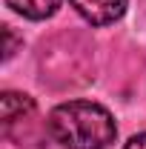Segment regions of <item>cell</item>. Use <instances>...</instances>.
Here are the masks:
<instances>
[{"mask_svg":"<svg viewBox=\"0 0 146 149\" xmlns=\"http://www.w3.org/2000/svg\"><path fill=\"white\" fill-rule=\"evenodd\" d=\"M123 149H146V132L135 135V138H129V143H126Z\"/></svg>","mask_w":146,"mask_h":149,"instance_id":"obj_5","label":"cell"},{"mask_svg":"<svg viewBox=\"0 0 146 149\" xmlns=\"http://www.w3.org/2000/svg\"><path fill=\"white\" fill-rule=\"evenodd\" d=\"M3 35H6V60H9V57L15 55V37H12V29H9V26H6V32H3Z\"/></svg>","mask_w":146,"mask_h":149,"instance_id":"obj_6","label":"cell"},{"mask_svg":"<svg viewBox=\"0 0 146 149\" xmlns=\"http://www.w3.org/2000/svg\"><path fill=\"white\" fill-rule=\"evenodd\" d=\"M74 12L92 26H109L123 17L129 0H69Z\"/></svg>","mask_w":146,"mask_h":149,"instance_id":"obj_2","label":"cell"},{"mask_svg":"<svg viewBox=\"0 0 146 149\" xmlns=\"http://www.w3.org/2000/svg\"><path fill=\"white\" fill-rule=\"evenodd\" d=\"M35 115V100L29 95L20 92H3L0 95V120H3V129L12 132V126L23 120V118H32Z\"/></svg>","mask_w":146,"mask_h":149,"instance_id":"obj_3","label":"cell"},{"mask_svg":"<svg viewBox=\"0 0 146 149\" xmlns=\"http://www.w3.org/2000/svg\"><path fill=\"white\" fill-rule=\"evenodd\" d=\"M49 132L66 149H106L117 138L115 118L92 100H69L49 112Z\"/></svg>","mask_w":146,"mask_h":149,"instance_id":"obj_1","label":"cell"},{"mask_svg":"<svg viewBox=\"0 0 146 149\" xmlns=\"http://www.w3.org/2000/svg\"><path fill=\"white\" fill-rule=\"evenodd\" d=\"M63 0H6V6L12 12H17L20 17L26 20H46L52 17L57 9H60Z\"/></svg>","mask_w":146,"mask_h":149,"instance_id":"obj_4","label":"cell"}]
</instances>
